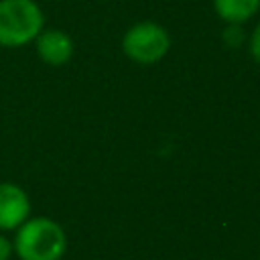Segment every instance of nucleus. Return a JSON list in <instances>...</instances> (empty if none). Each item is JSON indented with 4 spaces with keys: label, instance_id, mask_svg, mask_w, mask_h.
Instances as JSON below:
<instances>
[{
    "label": "nucleus",
    "instance_id": "nucleus-2",
    "mask_svg": "<svg viewBox=\"0 0 260 260\" xmlns=\"http://www.w3.org/2000/svg\"><path fill=\"white\" fill-rule=\"evenodd\" d=\"M43 28L45 14L35 0H0V47H24Z\"/></svg>",
    "mask_w": 260,
    "mask_h": 260
},
{
    "label": "nucleus",
    "instance_id": "nucleus-4",
    "mask_svg": "<svg viewBox=\"0 0 260 260\" xmlns=\"http://www.w3.org/2000/svg\"><path fill=\"white\" fill-rule=\"evenodd\" d=\"M30 217V199L16 183H0V232L18 230Z\"/></svg>",
    "mask_w": 260,
    "mask_h": 260
},
{
    "label": "nucleus",
    "instance_id": "nucleus-7",
    "mask_svg": "<svg viewBox=\"0 0 260 260\" xmlns=\"http://www.w3.org/2000/svg\"><path fill=\"white\" fill-rule=\"evenodd\" d=\"M250 57L260 65V20H258V24L254 26V30H252V35H250Z\"/></svg>",
    "mask_w": 260,
    "mask_h": 260
},
{
    "label": "nucleus",
    "instance_id": "nucleus-8",
    "mask_svg": "<svg viewBox=\"0 0 260 260\" xmlns=\"http://www.w3.org/2000/svg\"><path fill=\"white\" fill-rule=\"evenodd\" d=\"M12 254H14V250H12V242L0 232V260H10Z\"/></svg>",
    "mask_w": 260,
    "mask_h": 260
},
{
    "label": "nucleus",
    "instance_id": "nucleus-1",
    "mask_svg": "<svg viewBox=\"0 0 260 260\" xmlns=\"http://www.w3.org/2000/svg\"><path fill=\"white\" fill-rule=\"evenodd\" d=\"M12 250L20 260H61L67 250V236L51 217H28L16 230Z\"/></svg>",
    "mask_w": 260,
    "mask_h": 260
},
{
    "label": "nucleus",
    "instance_id": "nucleus-5",
    "mask_svg": "<svg viewBox=\"0 0 260 260\" xmlns=\"http://www.w3.org/2000/svg\"><path fill=\"white\" fill-rule=\"evenodd\" d=\"M35 45L41 61L51 67H61L69 63L75 51L73 39L61 28H43L41 35L35 39Z\"/></svg>",
    "mask_w": 260,
    "mask_h": 260
},
{
    "label": "nucleus",
    "instance_id": "nucleus-6",
    "mask_svg": "<svg viewBox=\"0 0 260 260\" xmlns=\"http://www.w3.org/2000/svg\"><path fill=\"white\" fill-rule=\"evenodd\" d=\"M213 10L219 20L242 26L260 10V0H213Z\"/></svg>",
    "mask_w": 260,
    "mask_h": 260
},
{
    "label": "nucleus",
    "instance_id": "nucleus-3",
    "mask_svg": "<svg viewBox=\"0 0 260 260\" xmlns=\"http://www.w3.org/2000/svg\"><path fill=\"white\" fill-rule=\"evenodd\" d=\"M171 49V35L169 30L152 20H142L132 24L122 37V51L124 55L138 63V65H154Z\"/></svg>",
    "mask_w": 260,
    "mask_h": 260
}]
</instances>
